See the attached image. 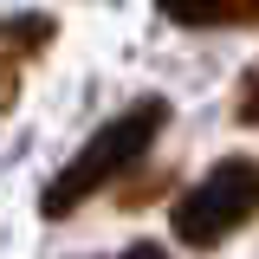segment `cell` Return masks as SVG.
Segmentation results:
<instances>
[{"label": "cell", "instance_id": "2", "mask_svg": "<svg viewBox=\"0 0 259 259\" xmlns=\"http://www.w3.org/2000/svg\"><path fill=\"white\" fill-rule=\"evenodd\" d=\"M168 221H175V240L194 246V253L227 246L240 227L259 221V162L253 156H221L182 201H175Z\"/></svg>", "mask_w": 259, "mask_h": 259}, {"label": "cell", "instance_id": "6", "mask_svg": "<svg viewBox=\"0 0 259 259\" xmlns=\"http://www.w3.org/2000/svg\"><path fill=\"white\" fill-rule=\"evenodd\" d=\"M117 259H168L162 246H130V253H117Z\"/></svg>", "mask_w": 259, "mask_h": 259}, {"label": "cell", "instance_id": "4", "mask_svg": "<svg viewBox=\"0 0 259 259\" xmlns=\"http://www.w3.org/2000/svg\"><path fill=\"white\" fill-rule=\"evenodd\" d=\"M156 13L168 26H259V0H156Z\"/></svg>", "mask_w": 259, "mask_h": 259}, {"label": "cell", "instance_id": "1", "mask_svg": "<svg viewBox=\"0 0 259 259\" xmlns=\"http://www.w3.org/2000/svg\"><path fill=\"white\" fill-rule=\"evenodd\" d=\"M162 123H168V104H162V97H143V104L117 110V117H110V123L97 130V136L65 162L52 182H46L39 214H46V221H71V214H78L104 182H117L123 168H136V162L149 156V143L162 136Z\"/></svg>", "mask_w": 259, "mask_h": 259}, {"label": "cell", "instance_id": "3", "mask_svg": "<svg viewBox=\"0 0 259 259\" xmlns=\"http://www.w3.org/2000/svg\"><path fill=\"white\" fill-rule=\"evenodd\" d=\"M52 39H59V20H52V13H7V20H0V110H13L26 65L46 59Z\"/></svg>", "mask_w": 259, "mask_h": 259}, {"label": "cell", "instance_id": "5", "mask_svg": "<svg viewBox=\"0 0 259 259\" xmlns=\"http://www.w3.org/2000/svg\"><path fill=\"white\" fill-rule=\"evenodd\" d=\"M233 117H240V123H259V65L240 78V104H233Z\"/></svg>", "mask_w": 259, "mask_h": 259}]
</instances>
